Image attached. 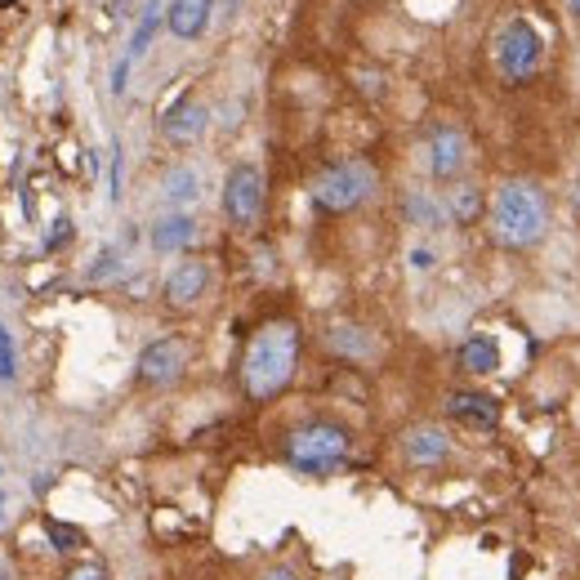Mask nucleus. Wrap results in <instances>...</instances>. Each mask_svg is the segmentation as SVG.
I'll return each instance as SVG.
<instances>
[{
    "label": "nucleus",
    "mask_w": 580,
    "mask_h": 580,
    "mask_svg": "<svg viewBox=\"0 0 580 580\" xmlns=\"http://www.w3.org/2000/svg\"><path fill=\"white\" fill-rule=\"evenodd\" d=\"M299 367V326L295 321H268L251 335L246 358H242V393L251 402H273Z\"/></svg>",
    "instance_id": "1"
},
{
    "label": "nucleus",
    "mask_w": 580,
    "mask_h": 580,
    "mask_svg": "<svg viewBox=\"0 0 580 580\" xmlns=\"http://www.w3.org/2000/svg\"><path fill=\"white\" fill-rule=\"evenodd\" d=\"M492 228H496V238L505 246H514V251H527V246L545 242V232H549V201H545V192L531 179L500 183L496 205H492Z\"/></svg>",
    "instance_id": "2"
},
{
    "label": "nucleus",
    "mask_w": 580,
    "mask_h": 580,
    "mask_svg": "<svg viewBox=\"0 0 580 580\" xmlns=\"http://www.w3.org/2000/svg\"><path fill=\"white\" fill-rule=\"evenodd\" d=\"M376 183H380V175H376L371 161H335V166H326L317 175L313 201L326 214H348V210H358L376 192Z\"/></svg>",
    "instance_id": "3"
},
{
    "label": "nucleus",
    "mask_w": 580,
    "mask_h": 580,
    "mask_svg": "<svg viewBox=\"0 0 580 580\" xmlns=\"http://www.w3.org/2000/svg\"><path fill=\"white\" fill-rule=\"evenodd\" d=\"M348 446H354L348 429H339L330 420H313V424H299L286 437V460L304 474H326V470H335V464L348 460Z\"/></svg>",
    "instance_id": "4"
},
{
    "label": "nucleus",
    "mask_w": 580,
    "mask_h": 580,
    "mask_svg": "<svg viewBox=\"0 0 580 580\" xmlns=\"http://www.w3.org/2000/svg\"><path fill=\"white\" fill-rule=\"evenodd\" d=\"M540 54H545L540 32H536L527 19H514V23L496 36V67H500V76H505L509 85H518V81L536 76Z\"/></svg>",
    "instance_id": "5"
},
{
    "label": "nucleus",
    "mask_w": 580,
    "mask_h": 580,
    "mask_svg": "<svg viewBox=\"0 0 580 580\" xmlns=\"http://www.w3.org/2000/svg\"><path fill=\"white\" fill-rule=\"evenodd\" d=\"M223 214L232 228H255L264 214V170L242 161L223 179Z\"/></svg>",
    "instance_id": "6"
},
{
    "label": "nucleus",
    "mask_w": 580,
    "mask_h": 580,
    "mask_svg": "<svg viewBox=\"0 0 580 580\" xmlns=\"http://www.w3.org/2000/svg\"><path fill=\"white\" fill-rule=\"evenodd\" d=\"M183 371H188V339H179V335L152 339L139 354V367H135L139 384H148V389H170Z\"/></svg>",
    "instance_id": "7"
},
{
    "label": "nucleus",
    "mask_w": 580,
    "mask_h": 580,
    "mask_svg": "<svg viewBox=\"0 0 580 580\" xmlns=\"http://www.w3.org/2000/svg\"><path fill=\"white\" fill-rule=\"evenodd\" d=\"M205 126H210V112H205V103L192 98V94L175 98V103L161 112V135H166L175 148H192V144L205 135Z\"/></svg>",
    "instance_id": "8"
},
{
    "label": "nucleus",
    "mask_w": 580,
    "mask_h": 580,
    "mask_svg": "<svg viewBox=\"0 0 580 580\" xmlns=\"http://www.w3.org/2000/svg\"><path fill=\"white\" fill-rule=\"evenodd\" d=\"M205 286H210V264L205 260H183L166 277V304L170 308H192V304H201Z\"/></svg>",
    "instance_id": "9"
},
{
    "label": "nucleus",
    "mask_w": 580,
    "mask_h": 580,
    "mask_svg": "<svg viewBox=\"0 0 580 580\" xmlns=\"http://www.w3.org/2000/svg\"><path fill=\"white\" fill-rule=\"evenodd\" d=\"M429 170H433V179H442V183H451V179L464 170V135H460L455 126H437V130L429 135Z\"/></svg>",
    "instance_id": "10"
},
{
    "label": "nucleus",
    "mask_w": 580,
    "mask_h": 580,
    "mask_svg": "<svg viewBox=\"0 0 580 580\" xmlns=\"http://www.w3.org/2000/svg\"><path fill=\"white\" fill-rule=\"evenodd\" d=\"M446 415L455 424H470V429H496L500 424V402L487 398V393H451Z\"/></svg>",
    "instance_id": "11"
},
{
    "label": "nucleus",
    "mask_w": 580,
    "mask_h": 580,
    "mask_svg": "<svg viewBox=\"0 0 580 580\" xmlns=\"http://www.w3.org/2000/svg\"><path fill=\"white\" fill-rule=\"evenodd\" d=\"M402 451H407V460L415 464V470H437V464L451 455V437L442 429H433V424H420V429L407 433Z\"/></svg>",
    "instance_id": "12"
},
{
    "label": "nucleus",
    "mask_w": 580,
    "mask_h": 580,
    "mask_svg": "<svg viewBox=\"0 0 580 580\" xmlns=\"http://www.w3.org/2000/svg\"><path fill=\"white\" fill-rule=\"evenodd\" d=\"M326 344H330V354H339L348 362H367L376 354V335L367 326H354V321H335L326 330Z\"/></svg>",
    "instance_id": "13"
},
{
    "label": "nucleus",
    "mask_w": 580,
    "mask_h": 580,
    "mask_svg": "<svg viewBox=\"0 0 580 580\" xmlns=\"http://www.w3.org/2000/svg\"><path fill=\"white\" fill-rule=\"evenodd\" d=\"M148 242H152V251H161V255L188 251V246L197 242V219H192V214H166V219L152 223Z\"/></svg>",
    "instance_id": "14"
},
{
    "label": "nucleus",
    "mask_w": 580,
    "mask_h": 580,
    "mask_svg": "<svg viewBox=\"0 0 580 580\" xmlns=\"http://www.w3.org/2000/svg\"><path fill=\"white\" fill-rule=\"evenodd\" d=\"M210 10H214V0H170L166 23L179 41H197L210 28Z\"/></svg>",
    "instance_id": "15"
},
{
    "label": "nucleus",
    "mask_w": 580,
    "mask_h": 580,
    "mask_svg": "<svg viewBox=\"0 0 580 580\" xmlns=\"http://www.w3.org/2000/svg\"><path fill=\"white\" fill-rule=\"evenodd\" d=\"M161 197H166V205H175V210L197 205V201H201V175H197L192 166H175V170H166V179H161Z\"/></svg>",
    "instance_id": "16"
},
{
    "label": "nucleus",
    "mask_w": 580,
    "mask_h": 580,
    "mask_svg": "<svg viewBox=\"0 0 580 580\" xmlns=\"http://www.w3.org/2000/svg\"><path fill=\"white\" fill-rule=\"evenodd\" d=\"M460 367L470 371V376H492V371H500V348H496V339H487V335L464 339V348H460Z\"/></svg>",
    "instance_id": "17"
},
{
    "label": "nucleus",
    "mask_w": 580,
    "mask_h": 580,
    "mask_svg": "<svg viewBox=\"0 0 580 580\" xmlns=\"http://www.w3.org/2000/svg\"><path fill=\"white\" fill-rule=\"evenodd\" d=\"M446 214H451L455 223H478V214H483V192H478L474 183H455V188L446 192Z\"/></svg>",
    "instance_id": "18"
},
{
    "label": "nucleus",
    "mask_w": 580,
    "mask_h": 580,
    "mask_svg": "<svg viewBox=\"0 0 580 580\" xmlns=\"http://www.w3.org/2000/svg\"><path fill=\"white\" fill-rule=\"evenodd\" d=\"M157 28H161V6H157V0H148V6H144V19H139V28H135V36H130V50H126L130 63H139V59L148 54Z\"/></svg>",
    "instance_id": "19"
},
{
    "label": "nucleus",
    "mask_w": 580,
    "mask_h": 580,
    "mask_svg": "<svg viewBox=\"0 0 580 580\" xmlns=\"http://www.w3.org/2000/svg\"><path fill=\"white\" fill-rule=\"evenodd\" d=\"M402 210H407V219L420 223V228H442V205H437L433 197H424V192H411V197L402 201Z\"/></svg>",
    "instance_id": "20"
},
{
    "label": "nucleus",
    "mask_w": 580,
    "mask_h": 580,
    "mask_svg": "<svg viewBox=\"0 0 580 580\" xmlns=\"http://www.w3.org/2000/svg\"><path fill=\"white\" fill-rule=\"evenodd\" d=\"M63 580H112V571L103 558H76V562H67Z\"/></svg>",
    "instance_id": "21"
},
{
    "label": "nucleus",
    "mask_w": 580,
    "mask_h": 580,
    "mask_svg": "<svg viewBox=\"0 0 580 580\" xmlns=\"http://www.w3.org/2000/svg\"><path fill=\"white\" fill-rule=\"evenodd\" d=\"M122 268H126V264H122V251H112V246H107V251L85 268V277H89V282H107V277H116Z\"/></svg>",
    "instance_id": "22"
},
{
    "label": "nucleus",
    "mask_w": 580,
    "mask_h": 580,
    "mask_svg": "<svg viewBox=\"0 0 580 580\" xmlns=\"http://www.w3.org/2000/svg\"><path fill=\"white\" fill-rule=\"evenodd\" d=\"M45 531H50V540H54L59 553H72V549L85 545V536H81L76 527H67V523H45Z\"/></svg>",
    "instance_id": "23"
},
{
    "label": "nucleus",
    "mask_w": 580,
    "mask_h": 580,
    "mask_svg": "<svg viewBox=\"0 0 580 580\" xmlns=\"http://www.w3.org/2000/svg\"><path fill=\"white\" fill-rule=\"evenodd\" d=\"M14 376H19V354H14L10 330L0 326V380H14Z\"/></svg>",
    "instance_id": "24"
},
{
    "label": "nucleus",
    "mask_w": 580,
    "mask_h": 580,
    "mask_svg": "<svg viewBox=\"0 0 580 580\" xmlns=\"http://www.w3.org/2000/svg\"><path fill=\"white\" fill-rule=\"evenodd\" d=\"M112 201H122V144L112 148Z\"/></svg>",
    "instance_id": "25"
},
{
    "label": "nucleus",
    "mask_w": 580,
    "mask_h": 580,
    "mask_svg": "<svg viewBox=\"0 0 580 580\" xmlns=\"http://www.w3.org/2000/svg\"><path fill=\"white\" fill-rule=\"evenodd\" d=\"M126 76H130V59H122L112 67V94H126Z\"/></svg>",
    "instance_id": "26"
},
{
    "label": "nucleus",
    "mask_w": 580,
    "mask_h": 580,
    "mask_svg": "<svg viewBox=\"0 0 580 580\" xmlns=\"http://www.w3.org/2000/svg\"><path fill=\"white\" fill-rule=\"evenodd\" d=\"M260 580H299V576H295L291 567H268V571H264Z\"/></svg>",
    "instance_id": "27"
},
{
    "label": "nucleus",
    "mask_w": 580,
    "mask_h": 580,
    "mask_svg": "<svg viewBox=\"0 0 580 580\" xmlns=\"http://www.w3.org/2000/svg\"><path fill=\"white\" fill-rule=\"evenodd\" d=\"M411 264H415V268H429V264H433V255H429V251H411Z\"/></svg>",
    "instance_id": "28"
},
{
    "label": "nucleus",
    "mask_w": 580,
    "mask_h": 580,
    "mask_svg": "<svg viewBox=\"0 0 580 580\" xmlns=\"http://www.w3.org/2000/svg\"><path fill=\"white\" fill-rule=\"evenodd\" d=\"M6 505H10V496H6V492H0V518H6Z\"/></svg>",
    "instance_id": "29"
},
{
    "label": "nucleus",
    "mask_w": 580,
    "mask_h": 580,
    "mask_svg": "<svg viewBox=\"0 0 580 580\" xmlns=\"http://www.w3.org/2000/svg\"><path fill=\"white\" fill-rule=\"evenodd\" d=\"M567 6H571V10H576V14H580V0H567Z\"/></svg>",
    "instance_id": "30"
},
{
    "label": "nucleus",
    "mask_w": 580,
    "mask_h": 580,
    "mask_svg": "<svg viewBox=\"0 0 580 580\" xmlns=\"http://www.w3.org/2000/svg\"><path fill=\"white\" fill-rule=\"evenodd\" d=\"M0 580H10V576H0Z\"/></svg>",
    "instance_id": "31"
},
{
    "label": "nucleus",
    "mask_w": 580,
    "mask_h": 580,
    "mask_svg": "<svg viewBox=\"0 0 580 580\" xmlns=\"http://www.w3.org/2000/svg\"><path fill=\"white\" fill-rule=\"evenodd\" d=\"M339 580H344V576H339Z\"/></svg>",
    "instance_id": "32"
}]
</instances>
